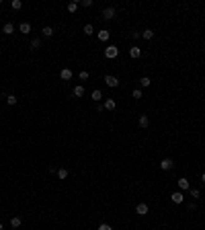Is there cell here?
Wrapping results in <instances>:
<instances>
[{
    "label": "cell",
    "instance_id": "obj_29",
    "mask_svg": "<svg viewBox=\"0 0 205 230\" xmlns=\"http://www.w3.org/2000/svg\"><path fill=\"white\" fill-rule=\"evenodd\" d=\"M78 4H80V6H84V8H88V6H93V0H80Z\"/></svg>",
    "mask_w": 205,
    "mask_h": 230
},
{
    "label": "cell",
    "instance_id": "obj_16",
    "mask_svg": "<svg viewBox=\"0 0 205 230\" xmlns=\"http://www.w3.org/2000/svg\"><path fill=\"white\" fill-rule=\"evenodd\" d=\"M19 31H21V33H25V35L31 33V25H29V23H21V25H19Z\"/></svg>",
    "mask_w": 205,
    "mask_h": 230
},
{
    "label": "cell",
    "instance_id": "obj_27",
    "mask_svg": "<svg viewBox=\"0 0 205 230\" xmlns=\"http://www.w3.org/2000/svg\"><path fill=\"white\" fill-rule=\"evenodd\" d=\"M84 33H86V35H93L94 33V27L90 23H86V25H84Z\"/></svg>",
    "mask_w": 205,
    "mask_h": 230
},
{
    "label": "cell",
    "instance_id": "obj_5",
    "mask_svg": "<svg viewBox=\"0 0 205 230\" xmlns=\"http://www.w3.org/2000/svg\"><path fill=\"white\" fill-rule=\"evenodd\" d=\"M176 183H179V191H183V193L191 189V183H189V179H185V177H181V179H179Z\"/></svg>",
    "mask_w": 205,
    "mask_h": 230
},
{
    "label": "cell",
    "instance_id": "obj_19",
    "mask_svg": "<svg viewBox=\"0 0 205 230\" xmlns=\"http://www.w3.org/2000/svg\"><path fill=\"white\" fill-rule=\"evenodd\" d=\"M68 175H70L68 169H58V179H62V181H64V179H68Z\"/></svg>",
    "mask_w": 205,
    "mask_h": 230
},
{
    "label": "cell",
    "instance_id": "obj_6",
    "mask_svg": "<svg viewBox=\"0 0 205 230\" xmlns=\"http://www.w3.org/2000/svg\"><path fill=\"white\" fill-rule=\"evenodd\" d=\"M172 167H174L172 158H162V160H160V169H162V171H170Z\"/></svg>",
    "mask_w": 205,
    "mask_h": 230
},
{
    "label": "cell",
    "instance_id": "obj_23",
    "mask_svg": "<svg viewBox=\"0 0 205 230\" xmlns=\"http://www.w3.org/2000/svg\"><path fill=\"white\" fill-rule=\"evenodd\" d=\"M10 6H12V10H21V8H23V2H21V0H12Z\"/></svg>",
    "mask_w": 205,
    "mask_h": 230
},
{
    "label": "cell",
    "instance_id": "obj_9",
    "mask_svg": "<svg viewBox=\"0 0 205 230\" xmlns=\"http://www.w3.org/2000/svg\"><path fill=\"white\" fill-rule=\"evenodd\" d=\"M142 56V47H137V45H133V47H129V58H133V60H137Z\"/></svg>",
    "mask_w": 205,
    "mask_h": 230
},
{
    "label": "cell",
    "instance_id": "obj_30",
    "mask_svg": "<svg viewBox=\"0 0 205 230\" xmlns=\"http://www.w3.org/2000/svg\"><path fill=\"white\" fill-rule=\"evenodd\" d=\"M78 78L80 80H88V72H86V70H82V72L78 74Z\"/></svg>",
    "mask_w": 205,
    "mask_h": 230
},
{
    "label": "cell",
    "instance_id": "obj_18",
    "mask_svg": "<svg viewBox=\"0 0 205 230\" xmlns=\"http://www.w3.org/2000/svg\"><path fill=\"white\" fill-rule=\"evenodd\" d=\"M74 97H84V86H82V84L74 86Z\"/></svg>",
    "mask_w": 205,
    "mask_h": 230
},
{
    "label": "cell",
    "instance_id": "obj_11",
    "mask_svg": "<svg viewBox=\"0 0 205 230\" xmlns=\"http://www.w3.org/2000/svg\"><path fill=\"white\" fill-rule=\"evenodd\" d=\"M2 33H4V35H12V33H15V25H12V23H4Z\"/></svg>",
    "mask_w": 205,
    "mask_h": 230
},
{
    "label": "cell",
    "instance_id": "obj_33",
    "mask_svg": "<svg viewBox=\"0 0 205 230\" xmlns=\"http://www.w3.org/2000/svg\"><path fill=\"white\" fill-rule=\"evenodd\" d=\"M201 181H203V183H205V173H203V175H201Z\"/></svg>",
    "mask_w": 205,
    "mask_h": 230
},
{
    "label": "cell",
    "instance_id": "obj_7",
    "mask_svg": "<svg viewBox=\"0 0 205 230\" xmlns=\"http://www.w3.org/2000/svg\"><path fill=\"white\" fill-rule=\"evenodd\" d=\"M148 212H150L148 203H137V206H136V214H137V216H146Z\"/></svg>",
    "mask_w": 205,
    "mask_h": 230
},
{
    "label": "cell",
    "instance_id": "obj_8",
    "mask_svg": "<svg viewBox=\"0 0 205 230\" xmlns=\"http://www.w3.org/2000/svg\"><path fill=\"white\" fill-rule=\"evenodd\" d=\"M102 107L107 109V111H115V109H117V101H115V99H107V101L102 103Z\"/></svg>",
    "mask_w": 205,
    "mask_h": 230
},
{
    "label": "cell",
    "instance_id": "obj_2",
    "mask_svg": "<svg viewBox=\"0 0 205 230\" xmlns=\"http://www.w3.org/2000/svg\"><path fill=\"white\" fill-rule=\"evenodd\" d=\"M117 56H119V47H117V45H107V49H105V58L115 60Z\"/></svg>",
    "mask_w": 205,
    "mask_h": 230
},
{
    "label": "cell",
    "instance_id": "obj_10",
    "mask_svg": "<svg viewBox=\"0 0 205 230\" xmlns=\"http://www.w3.org/2000/svg\"><path fill=\"white\" fill-rule=\"evenodd\" d=\"M97 37H98V41H109L111 33H109V29H101V31L97 33Z\"/></svg>",
    "mask_w": 205,
    "mask_h": 230
},
{
    "label": "cell",
    "instance_id": "obj_15",
    "mask_svg": "<svg viewBox=\"0 0 205 230\" xmlns=\"http://www.w3.org/2000/svg\"><path fill=\"white\" fill-rule=\"evenodd\" d=\"M140 84H142V88H148V86H152V78H150V76H142Z\"/></svg>",
    "mask_w": 205,
    "mask_h": 230
},
{
    "label": "cell",
    "instance_id": "obj_17",
    "mask_svg": "<svg viewBox=\"0 0 205 230\" xmlns=\"http://www.w3.org/2000/svg\"><path fill=\"white\" fill-rule=\"evenodd\" d=\"M90 97H93V101H94V103H98V101H102V93H101V91H98V88H97V91H93V95H90Z\"/></svg>",
    "mask_w": 205,
    "mask_h": 230
},
{
    "label": "cell",
    "instance_id": "obj_13",
    "mask_svg": "<svg viewBox=\"0 0 205 230\" xmlns=\"http://www.w3.org/2000/svg\"><path fill=\"white\" fill-rule=\"evenodd\" d=\"M140 127H144V130H146L148 125H150V117H148V115H140Z\"/></svg>",
    "mask_w": 205,
    "mask_h": 230
},
{
    "label": "cell",
    "instance_id": "obj_32",
    "mask_svg": "<svg viewBox=\"0 0 205 230\" xmlns=\"http://www.w3.org/2000/svg\"><path fill=\"white\" fill-rule=\"evenodd\" d=\"M131 37H133V39H140V37H142V33H137V31H133V33H131Z\"/></svg>",
    "mask_w": 205,
    "mask_h": 230
},
{
    "label": "cell",
    "instance_id": "obj_1",
    "mask_svg": "<svg viewBox=\"0 0 205 230\" xmlns=\"http://www.w3.org/2000/svg\"><path fill=\"white\" fill-rule=\"evenodd\" d=\"M115 15H117V8H115V6H107V8H105V10H102V19H105V21H113V19H115Z\"/></svg>",
    "mask_w": 205,
    "mask_h": 230
},
{
    "label": "cell",
    "instance_id": "obj_4",
    "mask_svg": "<svg viewBox=\"0 0 205 230\" xmlns=\"http://www.w3.org/2000/svg\"><path fill=\"white\" fill-rule=\"evenodd\" d=\"M170 199H172V203L179 206V203L185 201V193H183V191H174V193H170Z\"/></svg>",
    "mask_w": 205,
    "mask_h": 230
},
{
    "label": "cell",
    "instance_id": "obj_14",
    "mask_svg": "<svg viewBox=\"0 0 205 230\" xmlns=\"http://www.w3.org/2000/svg\"><path fill=\"white\" fill-rule=\"evenodd\" d=\"M21 222H23V220H21V216H12V218H10V226H12V228H19Z\"/></svg>",
    "mask_w": 205,
    "mask_h": 230
},
{
    "label": "cell",
    "instance_id": "obj_31",
    "mask_svg": "<svg viewBox=\"0 0 205 230\" xmlns=\"http://www.w3.org/2000/svg\"><path fill=\"white\" fill-rule=\"evenodd\" d=\"M97 230H113V228H111V224H105V222H102V224L98 226Z\"/></svg>",
    "mask_w": 205,
    "mask_h": 230
},
{
    "label": "cell",
    "instance_id": "obj_34",
    "mask_svg": "<svg viewBox=\"0 0 205 230\" xmlns=\"http://www.w3.org/2000/svg\"><path fill=\"white\" fill-rule=\"evenodd\" d=\"M0 230H4V224H2V222H0Z\"/></svg>",
    "mask_w": 205,
    "mask_h": 230
},
{
    "label": "cell",
    "instance_id": "obj_12",
    "mask_svg": "<svg viewBox=\"0 0 205 230\" xmlns=\"http://www.w3.org/2000/svg\"><path fill=\"white\" fill-rule=\"evenodd\" d=\"M60 78H62V80H70V78H72V70H70V68H64L62 72H60Z\"/></svg>",
    "mask_w": 205,
    "mask_h": 230
},
{
    "label": "cell",
    "instance_id": "obj_24",
    "mask_svg": "<svg viewBox=\"0 0 205 230\" xmlns=\"http://www.w3.org/2000/svg\"><path fill=\"white\" fill-rule=\"evenodd\" d=\"M41 33H43L45 37H51V35H54V29H51L49 25H45V27H43V31H41Z\"/></svg>",
    "mask_w": 205,
    "mask_h": 230
},
{
    "label": "cell",
    "instance_id": "obj_26",
    "mask_svg": "<svg viewBox=\"0 0 205 230\" xmlns=\"http://www.w3.org/2000/svg\"><path fill=\"white\" fill-rule=\"evenodd\" d=\"M189 193H191V197H193V199H199V195H201V193H199V189H195V187H191V189H189Z\"/></svg>",
    "mask_w": 205,
    "mask_h": 230
},
{
    "label": "cell",
    "instance_id": "obj_22",
    "mask_svg": "<svg viewBox=\"0 0 205 230\" xmlns=\"http://www.w3.org/2000/svg\"><path fill=\"white\" fill-rule=\"evenodd\" d=\"M39 47H41V39H39V37L31 39V49H39Z\"/></svg>",
    "mask_w": 205,
    "mask_h": 230
},
{
    "label": "cell",
    "instance_id": "obj_25",
    "mask_svg": "<svg viewBox=\"0 0 205 230\" xmlns=\"http://www.w3.org/2000/svg\"><path fill=\"white\" fill-rule=\"evenodd\" d=\"M78 2H70V4L68 6H66V8H68V12H76V10H78Z\"/></svg>",
    "mask_w": 205,
    "mask_h": 230
},
{
    "label": "cell",
    "instance_id": "obj_28",
    "mask_svg": "<svg viewBox=\"0 0 205 230\" xmlns=\"http://www.w3.org/2000/svg\"><path fill=\"white\" fill-rule=\"evenodd\" d=\"M133 99H142L144 97V93H142V88H133Z\"/></svg>",
    "mask_w": 205,
    "mask_h": 230
},
{
    "label": "cell",
    "instance_id": "obj_3",
    "mask_svg": "<svg viewBox=\"0 0 205 230\" xmlns=\"http://www.w3.org/2000/svg\"><path fill=\"white\" fill-rule=\"evenodd\" d=\"M105 82H107L109 88H117L119 86V78H117V76H113V74H107V76H105Z\"/></svg>",
    "mask_w": 205,
    "mask_h": 230
},
{
    "label": "cell",
    "instance_id": "obj_21",
    "mask_svg": "<svg viewBox=\"0 0 205 230\" xmlns=\"http://www.w3.org/2000/svg\"><path fill=\"white\" fill-rule=\"evenodd\" d=\"M4 99H6V103H8V105H17V103H19V99H17L15 95H6Z\"/></svg>",
    "mask_w": 205,
    "mask_h": 230
},
{
    "label": "cell",
    "instance_id": "obj_20",
    "mask_svg": "<svg viewBox=\"0 0 205 230\" xmlns=\"http://www.w3.org/2000/svg\"><path fill=\"white\" fill-rule=\"evenodd\" d=\"M142 37H144L146 41H150L152 37H154V31H152V29H146V31H142Z\"/></svg>",
    "mask_w": 205,
    "mask_h": 230
}]
</instances>
